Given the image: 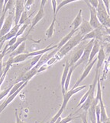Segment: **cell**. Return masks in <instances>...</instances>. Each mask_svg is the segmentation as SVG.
I'll return each instance as SVG.
<instances>
[{"instance_id":"obj_1","label":"cell","mask_w":110,"mask_h":123,"mask_svg":"<svg viewBox=\"0 0 110 123\" xmlns=\"http://www.w3.org/2000/svg\"><path fill=\"white\" fill-rule=\"evenodd\" d=\"M83 35L81 34V33L78 31V33L76 35H73L71 38L65 45H64L61 48L58 50V52L56 53V55H54L57 58V61L58 60H61L64 56L67 54L70 51L72 50L74 47H76V46H78L81 41H83Z\"/></svg>"},{"instance_id":"obj_2","label":"cell","mask_w":110,"mask_h":123,"mask_svg":"<svg viewBox=\"0 0 110 123\" xmlns=\"http://www.w3.org/2000/svg\"><path fill=\"white\" fill-rule=\"evenodd\" d=\"M87 86V85H83V86H80V87H76L74 89L71 88L70 91H66L64 95H63V103H62V105L60 108V110H58V112H57L56 113V115L52 118L51 120V123H54L58 118H60L62 115V113L64 112L65 108L66 107V105H67V103L69 102V100H70V98L72 97L73 95H74V94H76V93L80 92V91H82V90H83L84 88H86Z\"/></svg>"},{"instance_id":"obj_3","label":"cell","mask_w":110,"mask_h":123,"mask_svg":"<svg viewBox=\"0 0 110 123\" xmlns=\"http://www.w3.org/2000/svg\"><path fill=\"white\" fill-rule=\"evenodd\" d=\"M97 16L104 27L110 28V15L108 13L106 7L103 3V0H99V5L96 8Z\"/></svg>"},{"instance_id":"obj_4","label":"cell","mask_w":110,"mask_h":123,"mask_svg":"<svg viewBox=\"0 0 110 123\" xmlns=\"http://www.w3.org/2000/svg\"><path fill=\"white\" fill-rule=\"evenodd\" d=\"M94 39L90 40L88 43L84 46V51L83 53L81 56V58L80 59V60L75 64L74 67L75 68L76 67H78L79 65H80L81 64H85V65H88L89 63V56H90V53H91V51L93 49V46L94 44Z\"/></svg>"},{"instance_id":"obj_5","label":"cell","mask_w":110,"mask_h":123,"mask_svg":"<svg viewBox=\"0 0 110 123\" xmlns=\"http://www.w3.org/2000/svg\"><path fill=\"white\" fill-rule=\"evenodd\" d=\"M96 97L99 98V106H100V119L101 122H105L108 120L109 118L107 116L106 107H105L104 103L103 100V96H102V90H101V85H100V80L99 78L98 82H97V92H96Z\"/></svg>"},{"instance_id":"obj_6","label":"cell","mask_w":110,"mask_h":123,"mask_svg":"<svg viewBox=\"0 0 110 123\" xmlns=\"http://www.w3.org/2000/svg\"><path fill=\"white\" fill-rule=\"evenodd\" d=\"M87 3V6L89 8V12H90V19H89V24L90 25L93 27V29H96V28H103L104 27L102 24L100 23L98 16H97V12H96V8H95L93 7L91 5H90L87 1H85Z\"/></svg>"},{"instance_id":"obj_7","label":"cell","mask_w":110,"mask_h":123,"mask_svg":"<svg viewBox=\"0 0 110 123\" xmlns=\"http://www.w3.org/2000/svg\"><path fill=\"white\" fill-rule=\"evenodd\" d=\"M13 23H15V14H13L12 11H9L8 15L5 20L1 32H0V37H4L11 31Z\"/></svg>"},{"instance_id":"obj_8","label":"cell","mask_w":110,"mask_h":123,"mask_svg":"<svg viewBox=\"0 0 110 123\" xmlns=\"http://www.w3.org/2000/svg\"><path fill=\"white\" fill-rule=\"evenodd\" d=\"M98 80H99V78H94V81H93V84H93V89H92L91 93H89V95L88 96V97H87V100H86V101L82 104V105L80 106V108L75 112V114H76V112H78L80 110H84L85 112H88V110H89V109L90 106L92 105V103H93V100H94V99H95V97H94V91H95V86L97 85Z\"/></svg>"},{"instance_id":"obj_9","label":"cell","mask_w":110,"mask_h":123,"mask_svg":"<svg viewBox=\"0 0 110 123\" xmlns=\"http://www.w3.org/2000/svg\"><path fill=\"white\" fill-rule=\"evenodd\" d=\"M106 34V31H105V27L103 28H96V29H93L91 32H89V34L85 35L83 38V41L87 40L89 39H94L98 40L100 42L103 41V36Z\"/></svg>"},{"instance_id":"obj_10","label":"cell","mask_w":110,"mask_h":123,"mask_svg":"<svg viewBox=\"0 0 110 123\" xmlns=\"http://www.w3.org/2000/svg\"><path fill=\"white\" fill-rule=\"evenodd\" d=\"M39 68L40 67L37 65H35L34 67H32L31 68H30V70H28L25 74H24L22 76H21L20 78H19L17 80V82H19V81H25H25H29L33 77L35 76L37 74H38L37 71H38V69H39Z\"/></svg>"},{"instance_id":"obj_11","label":"cell","mask_w":110,"mask_h":123,"mask_svg":"<svg viewBox=\"0 0 110 123\" xmlns=\"http://www.w3.org/2000/svg\"><path fill=\"white\" fill-rule=\"evenodd\" d=\"M28 82V81L25 82V84H24L22 85V86L20 88H19L15 93H14L13 94H12L11 96L7 97V99H6V100H5V101L1 104V106H0V113H2V111H3V110H5V109H6V108L8 106V104H9V103H11L14 100H15V98L18 96V94L19 93H20V92L22 91V89H23V88L25 87L26 86V85H27Z\"/></svg>"},{"instance_id":"obj_12","label":"cell","mask_w":110,"mask_h":123,"mask_svg":"<svg viewBox=\"0 0 110 123\" xmlns=\"http://www.w3.org/2000/svg\"><path fill=\"white\" fill-rule=\"evenodd\" d=\"M97 62V59H94L93 62H91L90 63H89L87 65V67H86V68H85V70L83 71V73L82 74V75H81V77L78 79V81L76 82V84L73 85V87H72L73 89H74V88H76V87H79V85H80V84L82 82L83 80L87 78L88 75H89V74L90 73V72H91V70H92V68H93V65H94V64L96 62Z\"/></svg>"},{"instance_id":"obj_13","label":"cell","mask_w":110,"mask_h":123,"mask_svg":"<svg viewBox=\"0 0 110 123\" xmlns=\"http://www.w3.org/2000/svg\"><path fill=\"white\" fill-rule=\"evenodd\" d=\"M44 17V8H39V10H38L37 13L35 15V16L34 17V18L32 19L31 21V27H30V29L28 30V33L27 34H29L31 31L34 29V27L37 25V24Z\"/></svg>"},{"instance_id":"obj_14","label":"cell","mask_w":110,"mask_h":123,"mask_svg":"<svg viewBox=\"0 0 110 123\" xmlns=\"http://www.w3.org/2000/svg\"><path fill=\"white\" fill-rule=\"evenodd\" d=\"M21 25H15L14 26L12 29H11V31H9L7 34H6L4 37H0V38L2 39V43H1V45L0 46H2L3 45V43L6 41H8L9 40H11L12 38H13L14 37H15L16 35H17V34H18V31H19V29H20V27H21Z\"/></svg>"},{"instance_id":"obj_15","label":"cell","mask_w":110,"mask_h":123,"mask_svg":"<svg viewBox=\"0 0 110 123\" xmlns=\"http://www.w3.org/2000/svg\"><path fill=\"white\" fill-rule=\"evenodd\" d=\"M70 68V62H66V64L64 65V72L63 74H62V77H61V81H60V84H61V91H62V94H64L66 93L65 88H64V85H65V82H66V77H67L68 73H69V70Z\"/></svg>"},{"instance_id":"obj_16","label":"cell","mask_w":110,"mask_h":123,"mask_svg":"<svg viewBox=\"0 0 110 123\" xmlns=\"http://www.w3.org/2000/svg\"><path fill=\"white\" fill-rule=\"evenodd\" d=\"M93 30V27L90 25L89 22H88L86 20H83V22L81 24V25L80 26V27L78 28L79 32L81 33V34L85 36L87 34H89V32H91Z\"/></svg>"},{"instance_id":"obj_17","label":"cell","mask_w":110,"mask_h":123,"mask_svg":"<svg viewBox=\"0 0 110 123\" xmlns=\"http://www.w3.org/2000/svg\"><path fill=\"white\" fill-rule=\"evenodd\" d=\"M106 59V53H105L104 50V46L101 45V48H100V50L98 53V55H97V64H96V68H95V72H99V70L100 68V67L102 66L103 62Z\"/></svg>"},{"instance_id":"obj_18","label":"cell","mask_w":110,"mask_h":123,"mask_svg":"<svg viewBox=\"0 0 110 123\" xmlns=\"http://www.w3.org/2000/svg\"><path fill=\"white\" fill-rule=\"evenodd\" d=\"M100 48H101V44H100V41L98 40H94V44H93V49H92V51H91V53H90L89 63H90L91 62L93 61L94 57L98 54V53H99V50H100Z\"/></svg>"},{"instance_id":"obj_19","label":"cell","mask_w":110,"mask_h":123,"mask_svg":"<svg viewBox=\"0 0 110 123\" xmlns=\"http://www.w3.org/2000/svg\"><path fill=\"white\" fill-rule=\"evenodd\" d=\"M82 9H80V11L77 14V15L76 16V18H74V20L73 21L72 24H71V27H73V29L75 30H78V28L80 27V26L81 25V24L83 22V18H82Z\"/></svg>"},{"instance_id":"obj_20","label":"cell","mask_w":110,"mask_h":123,"mask_svg":"<svg viewBox=\"0 0 110 123\" xmlns=\"http://www.w3.org/2000/svg\"><path fill=\"white\" fill-rule=\"evenodd\" d=\"M83 51H84V47L79 49L77 51L75 52V53L73 54L72 57H71V59H70V67L71 66H74L75 64L80 60V59L81 58V56H82V55L83 53Z\"/></svg>"},{"instance_id":"obj_21","label":"cell","mask_w":110,"mask_h":123,"mask_svg":"<svg viewBox=\"0 0 110 123\" xmlns=\"http://www.w3.org/2000/svg\"><path fill=\"white\" fill-rule=\"evenodd\" d=\"M78 30H75V29H72V30H71L70 31V33H68V34H66L64 37H63V38L61 39V40L59 42V43L57 44V48L60 49L62 46H63L64 45H65L66 43H67L71 38H72V37L75 34V33Z\"/></svg>"},{"instance_id":"obj_22","label":"cell","mask_w":110,"mask_h":123,"mask_svg":"<svg viewBox=\"0 0 110 123\" xmlns=\"http://www.w3.org/2000/svg\"><path fill=\"white\" fill-rule=\"evenodd\" d=\"M28 35H29V34H27L26 35L23 36V37H19V38L18 37V40H17V41H16L15 43L14 44L13 46H12L8 47V49H7V53H12V52H13L14 50H15V49L18 48V47L19 45H21L23 42H25V41L27 40Z\"/></svg>"},{"instance_id":"obj_23","label":"cell","mask_w":110,"mask_h":123,"mask_svg":"<svg viewBox=\"0 0 110 123\" xmlns=\"http://www.w3.org/2000/svg\"><path fill=\"white\" fill-rule=\"evenodd\" d=\"M29 57H30L29 53H22L20 55L15 56V57H10V58L12 59V64H17V63H20L24 61H25Z\"/></svg>"},{"instance_id":"obj_24","label":"cell","mask_w":110,"mask_h":123,"mask_svg":"<svg viewBox=\"0 0 110 123\" xmlns=\"http://www.w3.org/2000/svg\"><path fill=\"white\" fill-rule=\"evenodd\" d=\"M25 45H26V41L23 42L21 45L18 46V47L15 50H14L12 53H11L9 57H15V56H16L18 55L24 53V52H25Z\"/></svg>"},{"instance_id":"obj_25","label":"cell","mask_w":110,"mask_h":123,"mask_svg":"<svg viewBox=\"0 0 110 123\" xmlns=\"http://www.w3.org/2000/svg\"><path fill=\"white\" fill-rule=\"evenodd\" d=\"M55 22H56V18H53V21H52L51 25L47 29L46 33H45L47 38H51V37H53L54 32V25H55Z\"/></svg>"},{"instance_id":"obj_26","label":"cell","mask_w":110,"mask_h":123,"mask_svg":"<svg viewBox=\"0 0 110 123\" xmlns=\"http://www.w3.org/2000/svg\"><path fill=\"white\" fill-rule=\"evenodd\" d=\"M73 114H70L69 116H67L66 117L64 118V119H62L61 116H60V118L57 119V120L54 123H69L71 121H73V120H74L76 119H78V118H80L79 116L78 117H73Z\"/></svg>"},{"instance_id":"obj_27","label":"cell","mask_w":110,"mask_h":123,"mask_svg":"<svg viewBox=\"0 0 110 123\" xmlns=\"http://www.w3.org/2000/svg\"><path fill=\"white\" fill-rule=\"evenodd\" d=\"M74 69H75V67H74V66H71L70 68V70H69V73H68L67 77H66V82H65V85H64V88H65L66 92V91H68L69 86H70V79H71V76H72V74H73V72Z\"/></svg>"},{"instance_id":"obj_28","label":"cell","mask_w":110,"mask_h":123,"mask_svg":"<svg viewBox=\"0 0 110 123\" xmlns=\"http://www.w3.org/2000/svg\"><path fill=\"white\" fill-rule=\"evenodd\" d=\"M16 0H8V2L6 5V6L3 8L2 12H7L8 11H12V9L15 7Z\"/></svg>"},{"instance_id":"obj_29","label":"cell","mask_w":110,"mask_h":123,"mask_svg":"<svg viewBox=\"0 0 110 123\" xmlns=\"http://www.w3.org/2000/svg\"><path fill=\"white\" fill-rule=\"evenodd\" d=\"M28 21H29V17H28V13H27V10H25L23 12V13L22 14V16L20 18V20H19V22L18 24L19 25H24V24H25Z\"/></svg>"},{"instance_id":"obj_30","label":"cell","mask_w":110,"mask_h":123,"mask_svg":"<svg viewBox=\"0 0 110 123\" xmlns=\"http://www.w3.org/2000/svg\"><path fill=\"white\" fill-rule=\"evenodd\" d=\"M26 82V81H25ZM25 84V81H19V82H17L14 86H12V89H11V91H10V92H9V93H8V95L7 96V97H9V96H11L12 94H13L14 93H15L20 88L22 85Z\"/></svg>"},{"instance_id":"obj_31","label":"cell","mask_w":110,"mask_h":123,"mask_svg":"<svg viewBox=\"0 0 110 123\" xmlns=\"http://www.w3.org/2000/svg\"><path fill=\"white\" fill-rule=\"evenodd\" d=\"M92 89H93V84H91L89 86V90H88V91L83 96V97L80 99V103H79V104L77 105V107L78 106H80L81 105H82V104L86 101V100H87V97H88V96L89 95V93H91V91H92Z\"/></svg>"},{"instance_id":"obj_32","label":"cell","mask_w":110,"mask_h":123,"mask_svg":"<svg viewBox=\"0 0 110 123\" xmlns=\"http://www.w3.org/2000/svg\"><path fill=\"white\" fill-rule=\"evenodd\" d=\"M76 1H80V0H63L58 6H57V15L58 12L60 10V8H62L64 6H65L66 5H67L69 3H71V2H76Z\"/></svg>"},{"instance_id":"obj_33","label":"cell","mask_w":110,"mask_h":123,"mask_svg":"<svg viewBox=\"0 0 110 123\" xmlns=\"http://www.w3.org/2000/svg\"><path fill=\"white\" fill-rule=\"evenodd\" d=\"M30 24V21H28V22H27V23H25V24H24V25H22V26H21V27H20V29H19V31H18V34H17V37H20V36H22V34H23V33L25 32V31L26 30V28L28 27V25Z\"/></svg>"},{"instance_id":"obj_34","label":"cell","mask_w":110,"mask_h":123,"mask_svg":"<svg viewBox=\"0 0 110 123\" xmlns=\"http://www.w3.org/2000/svg\"><path fill=\"white\" fill-rule=\"evenodd\" d=\"M12 87V86L9 87L8 88H7V89H6V90H4L3 91H1V92H0V100H2L4 97H6V96L8 95V93H9V92H10Z\"/></svg>"},{"instance_id":"obj_35","label":"cell","mask_w":110,"mask_h":123,"mask_svg":"<svg viewBox=\"0 0 110 123\" xmlns=\"http://www.w3.org/2000/svg\"><path fill=\"white\" fill-rule=\"evenodd\" d=\"M42 55H35V56H33V59L32 62H31V68L32 67H34L35 65H36L37 64L38 62L40 61Z\"/></svg>"},{"instance_id":"obj_36","label":"cell","mask_w":110,"mask_h":123,"mask_svg":"<svg viewBox=\"0 0 110 123\" xmlns=\"http://www.w3.org/2000/svg\"><path fill=\"white\" fill-rule=\"evenodd\" d=\"M7 12H2L1 16H0V32H1V30L2 28V26L4 25V22H5V20H6V15Z\"/></svg>"},{"instance_id":"obj_37","label":"cell","mask_w":110,"mask_h":123,"mask_svg":"<svg viewBox=\"0 0 110 123\" xmlns=\"http://www.w3.org/2000/svg\"><path fill=\"white\" fill-rule=\"evenodd\" d=\"M51 4H52V8H53V15L54 18L57 17V1L56 0H51Z\"/></svg>"},{"instance_id":"obj_38","label":"cell","mask_w":110,"mask_h":123,"mask_svg":"<svg viewBox=\"0 0 110 123\" xmlns=\"http://www.w3.org/2000/svg\"><path fill=\"white\" fill-rule=\"evenodd\" d=\"M34 2H35V0H27L25 2V8L26 10H29L31 6L34 4Z\"/></svg>"},{"instance_id":"obj_39","label":"cell","mask_w":110,"mask_h":123,"mask_svg":"<svg viewBox=\"0 0 110 123\" xmlns=\"http://www.w3.org/2000/svg\"><path fill=\"white\" fill-rule=\"evenodd\" d=\"M84 1H87L93 7H94L95 8H96L98 7L99 5V0H84Z\"/></svg>"},{"instance_id":"obj_40","label":"cell","mask_w":110,"mask_h":123,"mask_svg":"<svg viewBox=\"0 0 110 123\" xmlns=\"http://www.w3.org/2000/svg\"><path fill=\"white\" fill-rule=\"evenodd\" d=\"M17 40H18V37H17V36L14 37L13 38H12L11 40H9L8 41V43H7L8 46L9 47V46H13V45L15 44V43H16Z\"/></svg>"},{"instance_id":"obj_41","label":"cell","mask_w":110,"mask_h":123,"mask_svg":"<svg viewBox=\"0 0 110 123\" xmlns=\"http://www.w3.org/2000/svg\"><path fill=\"white\" fill-rule=\"evenodd\" d=\"M15 123H25L20 119V117H19V116H18V109H15Z\"/></svg>"},{"instance_id":"obj_42","label":"cell","mask_w":110,"mask_h":123,"mask_svg":"<svg viewBox=\"0 0 110 123\" xmlns=\"http://www.w3.org/2000/svg\"><path fill=\"white\" fill-rule=\"evenodd\" d=\"M104 50H105V53H106V55L110 54V43H107L105 44Z\"/></svg>"},{"instance_id":"obj_43","label":"cell","mask_w":110,"mask_h":123,"mask_svg":"<svg viewBox=\"0 0 110 123\" xmlns=\"http://www.w3.org/2000/svg\"><path fill=\"white\" fill-rule=\"evenodd\" d=\"M47 68H48V65H47L45 63V64H44L43 65H41V67L39 68V69H38V71H37V72H38V73H40V72H44V71H45Z\"/></svg>"},{"instance_id":"obj_44","label":"cell","mask_w":110,"mask_h":123,"mask_svg":"<svg viewBox=\"0 0 110 123\" xmlns=\"http://www.w3.org/2000/svg\"><path fill=\"white\" fill-rule=\"evenodd\" d=\"M103 3L105 4V6H106V7L108 13L110 15V12H109V3H110V2H109V0H103Z\"/></svg>"},{"instance_id":"obj_45","label":"cell","mask_w":110,"mask_h":123,"mask_svg":"<svg viewBox=\"0 0 110 123\" xmlns=\"http://www.w3.org/2000/svg\"><path fill=\"white\" fill-rule=\"evenodd\" d=\"M103 41L107 42V43H110V35H109V34H105L103 36Z\"/></svg>"},{"instance_id":"obj_46","label":"cell","mask_w":110,"mask_h":123,"mask_svg":"<svg viewBox=\"0 0 110 123\" xmlns=\"http://www.w3.org/2000/svg\"><path fill=\"white\" fill-rule=\"evenodd\" d=\"M4 2H5V0H0V12H2V13L3 7H4Z\"/></svg>"},{"instance_id":"obj_47","label":"cell","mask_w":110,"mask_h":123,"mask_svg":"<svg viewBox=\"0 0 110 123\" xmlns=\"http://www.w3.org/2000/svg\"><path fill=\"white\" fill-rule=\"evenodd\" d=\"M47 1V0H41V6H40V7L41 8H44Z\"/></svg>"},{"instance_id":"obj_48","label":"cell","mask_w":110,"mask_h":123,"mask_svg":"<svg viewBox=\"0 0 110 123\" xmlns=\"http://www.w3.org/2000/svg\"><path fill=\"white\" fill-rule=\"evenodd\" d=\"M105 31H106V34L110 35V28L109 27H105Z\"/></svg>"},{"instance_id":"obj_49","label":"cell","mask_w":110,"mask_h":123,"mask_svg":"<svg viewBox=\"0 0 110 123\" xmlns=\"http://www.w3.org/2000/svg\"><path fill=\"white\" fill-rule=\"evenodd\" d=\"M102 123H110V119H109L108 120L105 121V122H103Z\"/></svg>"},{"instance_id":"obj_50","label":"cell","mask_w":110,"mask_h":123,"mask_svg":"<svg viewBox=\"0 0 110 123\" xmlns=\"http://www.w3.org/2000/svg\"><path fill=\"white\" fill-rule=\"evenodd\" d=\"M8 2V0H5V2H4V7L6 6V5L7 4V2ZM4 7H3V8H4Z\"/></svg>"},{"instance_id":"obj_51","label":"cell","mask_w":110,"mask_h":123,"mask_svg":"<svg viewBox=\"0 0 110 123\" xmlns=\"http://www.w3.org/2000/svg\"><path fill=\"white\" fill-rule=\"evenodd\" d=\"M2 43V39H1V38H0V45H1Z\"/></svg>"},{"instance_id":"obj_52","label":"cell","mask_w":110,"mask_h":123,"mask_svg":"<svg viewBox=\"0 0 110 123\" xmlns=\"http://www.w3.org/2000/svg\"><path fill=\"white\" fill-rule=\"evenodd\" d=\"M109 2H110V0H109ZM109 12H110V3H109Z\"/></svg>"},{"instance_id":"obj_53","label":"cell","mask_w":110,"mask_h":123,"mask_svg":"<svg viewBox=\"0 0 110 123\" xmlns=\"http://www.w3.org/2000/svg\"><path fill=\"white\" fill-rule=\"evenodd\" d=\"M26 1H27V0H25V2H26Z\"/></svg>"},{"instance_id":"obj_54","label":"cell","mask_w":110,"mask_h":123,"mask_svg":"<svg viewBox=\"0 0 110 123\" xmlns=\"http://www.w3.org/2000/svg\"><path fill=\"white\" fill-rule=\"evenodd\" d=\"M0 114H1V113H0Z\"/></svg>"}]
</instances>
